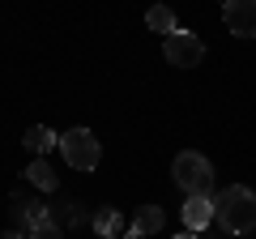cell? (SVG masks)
I'll list each match as a JSON object with an SVG mask.
<instances>
[{"mask_svg":"<svg viewBox=\"0 0 256 239\" xmlns=\"http://www.w3.org/2000/svg\"><path fill=\"white\" fill-rule=\"evenodd\" d=\"M175 184L184 188L188 196H210L214 188V166L205 154H196V150H184V154H175Z\"/></svg>","mask_w":256,"mask_h":239,"instance_id":"cell-2","label":"cell"},{"mask_svg":"<svg viewBox=\"0 0 256 239\" xmlns=\"http://www.w3.org/2000/svg\"><path fill=\"white\" fill-rule=\"evenodd\" d=\"M0 239H30V230H4Z\"/></svg>","mask_w":256,"mask_h":239,"instance_id":"cell-16","label":"cell"},{"mask_svg":"<svg viewBox=\"0 0 256 239\" xmlns=\"http://www.w3.org/2000/svg\"><path fill=\"white\" fill-rule=\"evenodd\" d=\"M175 239H196V230H180V235H175Z\"/></svg>","mask_w":256,"mask_h":239,"instance_id":"cell-17","label":"cell"},{"mask_svg":"<svg viewBox=\"0 0 256 239\" xmlns=\"http://www.w3.org/2000/svg\"><path fill=\"white\" fill-rule=\"evenodd\" d=\"M86 218H90V214H86L77 201H56L52 205V222H56V226H82Z\"/></svg>","mask_w":256,"mask_h":239,"instance_id":"cell-11","label":"cell"},{"mask_svg":"<svg viewBox=\"0 0 256 239\" xmlns=\"http://www.w3.org/2000/svg\"><path fill=\"white\" fill-rule=\"evenodd\" d=\"M30 239H64V230L56 226V222H47V226H38V230H30Z\"/></svg>","mask_w":256,"mask_h":239,"instance_id":"cell-14","label":"cell"},{"mask_svg":"<svg viewBox=\"0 0 256 239\" xmlns=\"http://www.w3.org/2000/svg\"><path fill=\"white\" fill-rule=\"evenodd\" d=\"M22 141H26V150H30V154L47 158L56 146H60V132H52L47 124H34V128H26V137H22Z\"/></svg>","mask_w":256,"mask_h":239,"instance_id":"cell-8","label":"cell"},{"mask_svg":"<svg viewBox=\"0 0 256 239\" xmlns=\"http://www.w3.org/2000/svg\"><path fill=\"white\" fill-rule=\"evenodd\" d=\"M94 230H98V239H116V235H124V218H120V210L116 205H102L98 214H94Z\"/></svg>","mask_w":256,"mask_h":239,"instance_id":"cell-9","label":"cell"},{"mask_svg":"<svg viewBox=\"0 0 256 239\" xmlns=\"http://www.w3.org/2000/svg\"><path fill=\"white\" fill-rule=\"evenodd\" d=\"M146 26L154 30V34H166V38H171L175 30H180V26H175V13L166 9V4H154V9L146 13Z\"/></svg>","mask_w":256,"mask_h":239,"instance_id":"cell-12","label":"cell"},{"mask_svg":"<svg viewBox=\"0 0 256 239\" xmlns=\"http://www.w3.org/2000/svg\"><path fill=\"white\" fill-rule=\"evenodd\" d=\"M26 180H30L34 188H43V192H56V188H60V175L47 166V158H34V162L26 166Z\"/></svg>","mask_w":256,"mask_h":239,"instance_id":"cell-10","label":"cell"},{"mask_svg":"<svg viewBox=\"0 0 256 239\" xmlns=\"http://www.w3.org/2000/svg\"><path fill=\"white\" fill-rule=\"evenodd\" d=\"M60 154H64V162L77 166V171H94L98 158H102V150H98V137H94L90 128H68V132H60Z\"/></svg>","mask_w":256,"mask_h":239,"instance_id":"cell-3","label":"cell"},{"mask_svg":"<svg viewBox=\"0 0 256 239\" xmlns=\"http://www.w3.org/2000/svg\"><path fill=\"white\" fill-rule=\"evenodd\" d=\"M26 205H30V196H26V192H13V196H9V210L18 214V222H22V214H26Z\"/></svg>","mask_w":256,"mask_h":239,"instance_id":"cell-15","label":"cell"},{"mask_svg":"<svg viewBox=\"0 0 256 239\" xmlns=\"http://www.w3.org/2000/svg\"><path fill=\"white\" fill-rule=\"evenodd\" d=\"M214 222V196H188L184 201V226L188 230H201Z\"/></svg>","mask_w":256,"mask_h":239,"instance_id":"cell-7","label":"cell"},{"mask_svg":"<svg viewBox=\"0 0 256 239\" xmlns=\"http://www.w3.org/2000/svg\"><path fill=\"white\" fill-rule=\"evenodd\" d=\"M222 22H226L230 34L252 38V34H256V0H226V9H222Z\"/></svg>","mask_w":256,"mask_h":239,"instance_id":"cell-5","label":"cell"},{"mask_svg":"<svg viewBox=\"0 0 256 239\" xmlns=\"http://www.w3.org/2000/svg\"><path fill=\"white\" fill-rule=\"evenodd\" d=\"M214 218H218L222 230L230 235H248L256 230V192H248L244 184H230L214 196Z\"/></svg>","mask_w":256,"mask_h":239,"instance_id":"cell-1","label":"cell"},{"mask_svg":"<svg viewBox=\"0 0 256 239\" xmlns=\"http://www.w3.org/2000/svg\"><path fill=\"white\" fill-rule=\"evenodd\" d=\"M116 239H124V235H116Z\"/></svg>","mask_w":256,"mask_h":239,"instance_id":"cell-18","label":"cell"},{"mask_svg":"<svg viewBox=\"0 0 256 239\" xmlns=\"http://www.w3.org/2000/svg\"><path fill=\"white\" fill-rule=\"evenodd\" d=\"M166 226V214L158 210V205H141L137 218H132V226L124 230V239H141V235H154V230Z\"/></svg>","mask_w":256,"mask_h":239,"instance_id":"cell-6","label":"cell"},{"mask_svg":"<svg viewBox=\"0 0 256 239\" xmlns=\"http://www.w3.org/2000/svg\"><path fill=\"white\" fill-rule=\"evenodd\" d=\"M47 222H52V205L30 201V205H26V214H22V230H38V226H47Z\"/></svg>","mask_w":256,"mask_h":239,"instance_id":"cell-13","label":"cell"},{"mask_svg":"<svg viewBox=\"0 0 256 239\" xmlns=\"http://www.w3.org/2000/svg\"><path fill=\"white\" fill-rule=\"evenodd\" d=\"M162 56H166V64H175V68H196L205 60V43L192 30H175L162 43Z\"/></svg>","mask_w":256,"mask_h":239,"instance_id":"cell-4","label":"cell"}]
</instances>
